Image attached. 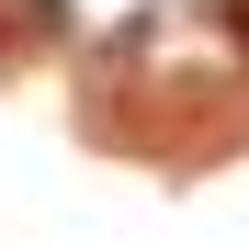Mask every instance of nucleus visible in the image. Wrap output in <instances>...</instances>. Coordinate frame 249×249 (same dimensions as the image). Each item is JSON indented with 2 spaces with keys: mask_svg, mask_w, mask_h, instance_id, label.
I'll use <instances>...</instances> for the list:
<instances>
[{
  "mask_svg": "<svg viewBox=\"0 0 249 249\" xmlns=\"http://www.w3.org/2000/svg\"><path fill=\"white\" fill-rule=\"evenodd\" d=\"M12 23H34V34H57L68 12H57V0H12Z\"/></svg>",
  "mask_w": 249,
  "mask_h": 249,
  "instance_id": "1",
  "label": "nucleus"
}]
</instances>
